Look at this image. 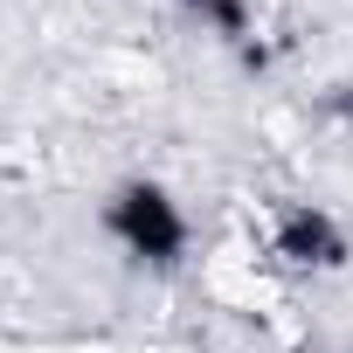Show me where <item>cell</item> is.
<instances>
[{
	"label": "cell",
	"mask_w": 353,
	"mask_h": 353,
	"mask_svg": "<svg viewBox=\"0 0 353 353\" xmlns=\"http://www.w3.org/2000/svg\"><path fill=\"white\" fill-rule=\"evenodd\" d=\"M104 229L139 263H181L188 256V215H181V201H173L159 181H125L104 201Z\"/></svg>",
	"instance_id": "6da1fadb"
},
{
	"label": "cell",
	"mask_w": 353,
	"mask_h": 353,
	"mask_svg": "<svg viewBox=\"0 0 353 353\" xmlns=\"http://www.w3.org/2000/svg\"><path fill=\"white\" fill-rule=\"evenodd\" d=\"M188 8L201 14V28H208L215 42H236V49H243V42L256 35V8H250V0H188Z\"/></svg>",
	"instance_id": "3957f363"
},
{
	"label": "cell",
	"mask_w": 353,
	"mask_h": 353,
	"mask_svg": "<svg viewBox=\"0 0 353 353\" xmlns=\"http://www.w3.org/2000/svg\"><path fill=\"white\" fill-rule=\"evenodd\" d=\"M270 256L291 263V270H339L346 263V229L325 208H291L270 236Z\"/></svg>",
	"instance_id": "7a4b0ae2"
}]
</instances>
